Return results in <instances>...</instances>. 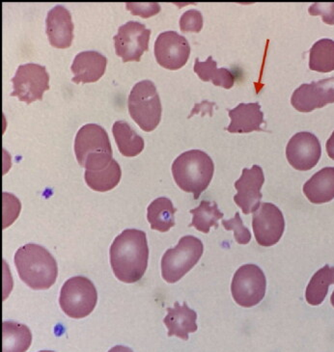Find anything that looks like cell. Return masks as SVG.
Returning a JSON list of instances; mask_svg holds the SVG:
<instances>
[{"mask_svg":"<svg viewBox=\"0 0 334 352\" xmlns=\"http://www.w3.org/2000/svg\"><path fill=\"white\" fill-rule=\"evenodd\" d=\"M109 257L117 279L124 283H136L145 274L148 267L146 234L136 229L125 230L112 244Z\"/></svg>","mask_w":334,"mask_h":352,"instance_id":"cell-1","label":"cell"},{"mask_svg":"<svg viewBox=\"0 0 334 352\" xmlns=\"http://www.w3.org/2000/svg\"><path fill=\"white\" fill-rule=\"evenodd\" d=\"M14 261L21 281L35 291L50 289L56 281V261L43 246L33 243L21 246Z\"/></svg>","mask_w":334,"mask_h":352,"instance_id":"cell-2","label":"cell"},{"mask_svg":"<svg viewBox=\"0 0 334 352\" xmlns=\"http://www.w3.org/2000/svg\"><path fill=\"white\" fill-rule=\"evenodd\" d=\"M215 165L206 153L191 150L182 153L172 164L173 178L182 190L192 193L197 200L213 179Z\"/></svg>","mask_w":334,"mask_h":352,"instance_id":"cell-3","label":"cell"},{"mask_svg":"<svg viewBox=\"0 0 334 352\" xmlns=\"http://www.w3.org/2000/svg\"><path fill=\"white\" fill-rule=\"evenodd\" d=\"M74 154L85 171L107 168L114 160L108 134L96 124H85L79 129L74 140Z\"/></svg>","mask_w":334,"mask_h":352,"instance_id":"cell-4","label":"cell"},{"mask_svg":"<svg viewBox=\"0 0 334 352\" xmlns=\"http://www.w3.org/2000/svg\"><path fill=\"white\" fill-rule=\"evenodd\" d=\"M162 102L151 80L136 83L129 97V112L144 131H153L162 119Z\"/></svg>","mask_w":334,"mask_h":352,"instance_id":"cell-5","label":"cell"},{"mask_svg":"<svg viewBox=\"0 0 334 352\" xmlns=\"http://www.w3.org/2000/svg\"><path fill=\"white\" fill-rule=\"evenodd\" d=\"M204 245L194 236H182L176 248L168 249L162 258V275L167 283L181 280L203 255Z\"/></svg>","mask_w":334,"mask_h":352,"instance_id":"cell-6","label":"cell"},{"mask_svg":"<svg viewBox=\"0 0 334 352\" xmlns=\"http://www.w3.org/2000/svg\"><path fill=\"white\" fill-rule=\"evenodd\" d=\"M97 289L86 277L70 278L60 292V307L68 317L76 320L88 317L97 305Z\"/></svg>","mask_w":334,"mask_h":352,"instance_id":"cell-7","label":"cell"},{"mask_svg":"<svg viewBox=\"0 0 334 352\" xmlns=\"http://www.w3.org/2000/svg\"><path fill=\"white\" fill-rule=\"evenodd\" d=\"M267 279L265 273L256 265H242L233 277L231 292L238 305L251 308L265 298Z\"/></svg>","mask_w":334,"mask_h":352,"instance_id":"cell-8","label":"cell"},{"mask_svg":"<svg viewBox=\"0 0 334 352\" xmlns=\"http://www.w3.org/2000/svg\"><path fill=\"white\" fill-rule=\"evenodd\" d=\"M12 97H18L28 104L43 99L45 91L50 90V76L44 66L28 63L17 69L13 80Z\"/></svg>","mask_w":334,"mask_h":352,"instance_id":"cell-9","label":"cell"},{"mask_svg":"<svg viewBox=\"0 0 334 352\" xmlns=\"http://www.w3.org/2000/svg\"><path fill=\"white\" fill-rule=\"evenodd\" d=\"M151 30L138 21H128L120 26L114 36L115 52L125 63L139 62L144 52H148Z\"/></svg>","mask_w":334,"mask_h":352,"instance_id":"cell-10","label":"cell"},{"mask_svg":"<svg viewBox=\"0 0 334 352\" xmlns=\"http://www.w3.org/2000/svg\"><path fill=\"white\" fill-rule=\"evenodd\" d=\"M252 228L257 243L264 248L275 245L285 230L282 212L271 203H262L253 214Z\"/></svg>","mask_w":334,"mask_h":352,"instance_id":"cell-11","label":"cell"},{"mask_svg":"<svg viewBox=\"0 0 334 352\" xmlns=\"http://www.w3.org/2000/svg\"><path fill=\"white\" fill-rule=\"evenodd\" d=\"M191 47L184 36L175 31L160 33L155 43V56L163 68L176 71L187 64Z\"/></svg>","mask_w":334,"mask_h":352,"instance_id":"cell-12","label":"cell"},{"mask_svg":"<svg viewBox=\"0 0 334 352\" xmlns=\"http://www.w3.org/2000/svg\"><path fill=\"white\" fill-rule=\"evenodd\" d=\"M322 148L313 133L302 131L290 139L286 148V157L291 166L299 171H309L321 159Z\"/></svg>","mask_w":334,"mask_h":352,"instance_id":"cell-13","label":"cell"},{"mask_svg":"<svg viewBox=\"0 0 334 352\" xmlns=\"http://www.w3.org/2000/svg\"><path fill=\"white\" fill-rule=\"evenodd\" d=\"M298 111L309 113L334 102V78L300 85L291 99Z\"/></svg>","mask_w":334,"mask_h":352,"instance_id":"cell-14","label":"cell"},{"mask_svg":"<svg viewBox=\"0 0 334 352\" xmlns=\"http://www.w3.org/2000/svg\"><path fill=\"white\" fill-rule=\"evenodd\" d=\"M264 183L265 176L259 165H253L251 169L242 170L241 178L235 183L238 192L234 196V201L244 214L255 212L260 207L263 197L261 188Z\"/></svg>","mask_w":334,"mask_h":352,"instance_id":"cell-15","label":"cell"},{"mask_svg":"<svg viewBox=\"0 0 334 352\" xmlns=\"http://www.w3.org/2000/svg\"><path fill=\"white\" fill-rule=\"evenodd\" d=\"M47 35L50 44L57 49H68L74 39V23L70 12L57 6L48 13Z\"/></svg>","mask_w":334,"mask_h":352,"instance_id":"cell-16","label":"cell"},{"mask_svg":"<svg viewBox=\"0 0 334 352\" xmlns=\"http://www.w3.org/2000/svg\"><path fill=\"white\" fill-rule=\"evenodd\" d=\"M107 59L97 52H83L74 57L71 69L74 75L73 82L92 83L105 75Z\"/></svg>","mask_w":334,"mask_h":352,"instance_id":"cell-17","label":"cell"},{"mask_svg":"<svg viewBox=\"0 0 334 352\" xmlns=\"http://www.w3.org/2000/svg\"><path fill=\"white\" fill-rule=\"evenodd\" d=\"M197 314L185 302L182 305L175 302L174 307L167 308V316L163 320L168 329V337L176 336L187 341L189 333L197 330Z\"/></svg>","mask_w":334,"mask_h":352,"instance_id":"cell-18","label":"cell"},{"mask_svg":"<svg viewBox=\"0 0 334 352\" xmlns=\"http://www.w3.org/2000/svg\"><path fill=\"white\" fill-rule=\"evenodd\" d=\"M231 124L227 128L231 133H249L262 131L264 114L258 102L240 104L236 109L228 111Z\"/></svg>","mask_w":334,"mask_h":352,"instance_id":"cell-19","label":"cell"},{"mask_svg":"<svg viewBox=\"0 0 334 352\" xmlns=\"http://www.w3.org/2000/svg\"><path fill=\"white\" fill-rule=\"evenodd\" d=\"M304 193L310 202L320 205L334 199V167H326L311 177L304 186Z\"/></svg>","mask_w":334,"mask_h":352,"instance_id":"cell-20","label":"cell"},{"mask_svg":"<svg viewBox=\"0 0 334 352\" xmlns=\"http://www.w3.org/2000/svg\"><path fill=\"white\" fill-rule=\"evenodd\" d=\"M176 212L169 199L160 197L154 200L147 208V219L151 229L162 233L169 231L175 226L174 215Z\"/></svg>","mask_w":334,"mask_h":352,"instance_id":"cell-21","label":"cell"},{"mask_svg":"<svg viewBox=\"0 0 334 352\" xmlns=\"http://www.w3.org/2000/svg\"><path fill=\"white\" fill-rule=\"evenodd\" d=\"M2 329V352H25L30 349L32 334L26 325L4 322Z\"/></svg>","mask_w":334,"mask_h":352,"instance_id":"cell-22","label":"cell"},{"mask_svg":"<svg viewBox=\"0 0 334 352\" xmlns=\"http://www.w3.org/2000/svg\"><path fill=\"white\" fill-rule=\"evenodd\" d=\"M112 133L119 152L124 157H136L144 149V140L132 129L127 122L117 121L114 124Z\"/></svg>","mask_w":334,"mask_h":352,"instance_id":"cell-23","label":"cell"},{"mask_svg":"<svg viewBox=\"0 0 334 352\" xmlns=\"http://www.w3.org/2000/svg\"><path fill=\"white\" fill-rule=\"evenodd\" d=\"M334 284V267L324 265L315 273L307 285L305 299L312 306L321 305L328 296V287Z\"/></svg>","mask_w":334,"mask_h":352,"instance_id":"cell-24","label":"cell"},{"mask_svg":"<svg viewBox=\"0 0 334 352\" xmlns=\"http://www.w3.org/2000/svg\"><path fill=\"white\" fill-rule=\"evenodd\" d=\"M194 72L201 80L206 82L211 81L213 85L220 86L225 89H230L235 83V76L231 72L225 68L218 69L216 62L211 56H209L205 62H200L196 58Z\"/></svg>","mask_w":334,"mask_h":352,"instance_id":"cell-25","label":"cell"},{"mask_svg":"<svg viewBox=\"0 0 334 352\" xmlns=\"http://www.w3.org/2000/svg\"><path fill=\"white\" fill-rule=\"evenodd\" d=\"M122 172L116 160H112L107 168L98 171H85L84 178L86 184L93 190L98 192H107L116 188L121 179Z\"/></svg>","mask_w":334,"mask_h":352,"instance_id":"cell-26","label":"cell"},{"mask_svg":"<svg viewBox=\"0 0 334 352\" xmlns=\"http://www.w3.org/2000/svg\"><path fill=\"white\" fill-rule=\"evenodd\" d=\"M191 214L194 217L189 227H194L197 231L204 234H208L211 227L218 228V220L223 217L218 204L210 201H202L198 207L191 210Z\"/></svg>","mask_w":334,"mask_h":352,"instance_id":"cell-27","label":"cell"},{"mask_svg":"<svg viewBox=\"0 0 334 352\" xmlns=\"http://www.w3.org/2000/svg\"><path fill=\"white\" fill-rule=\"evenodd\" d=\"M309 68L319 73L334 71V41L322 39L315 43L309 52Z\"/></svg>","mask_w":334,"mask_h":352,"instance_id":"cell-28","label":"cell"},{"mask_svg":"<svg viewBox=\"0 0 334 352\" xmlns=\"http://www.w3.org/2000/svg\"><path fill=\"white\" fill-rule=\"evenodd\" d=\"M222 225L227 231L234 232L235 239L238 243L247 244L251 241V231L242 224L239 212H236L232 219L222 220Z\"/></svg>","mask_w":334,"mask_h":352,"instance_id":"cell-29","label":"cell"},{"mask_svg":"<svg viewBox=\"0 0 334 352\" xmlns=\"http://www.w3.org/2000/svg\"><path fill=\"white\" fill-rule=\"evenodd\" d=\"M203 28V16L197 10L187 11L180 19V28L182 32H200Z\"/></svg>","mask_w":334,"mask_h":352,"instance_id":"cell-30","label":"cell"},{"mask_svg":"<svg viewBox=\"0 0 334 352\" xmlns=\"http://www.w3.org/2000/svg\"><path fill=\"white\" fill-rule=\"evenodd\" d=\"M127 10L131 12L134 16H143L144 19L150 18L160 13V4L153 2V3H129L126 4Z\"/></svg>","mask_w":334,"mask_h":352,"instance_id":"cell-31","label":"cell"},{"mask_svg":"<svg viewBox=\"0 0 334 352\" xmlns=\"http://www.w3.org/2000/svg\"><path fill=\"white\" fill-rule=\"evenodd\" d=\"M309 12L311 16H322L326 25H334V3H314Z\"/></svg>","mask_w":334,"mask_h":352,"instance_id":"cell-32","label":"cell"},{"mask_svg":"<svg viewBox=\"0 0 334 352\" xmlns=\"http://www.w3.org/2000/svg\"><path fill=\"white\" fill-rule=\"evenodd\" d=\"M326 152H328V157L334 160V131L326 142Z\"/></svg>","mask_w":334,"mask_h":352,"instance_id":"cell-33","label":"cell"},{"mask_svg":"<svg viewBox=\"0 0 334 352\" xmlns=\"http://www.w3.org/2000/svg\"><path fill=\"white\" fill-rule=\"evenodd\" d=\"M108 352H134L132 351L131 349H129V347L123 346H116L114 347H112V349H110Z\"/></svg>","mask_w":334,"mask_h":352,"instance_id":"cell-34","label":"cell"},{"mask_svg":"<svg viewBox=\"0 0 334 352\" xmlns=\"http://www.w3.org/2000/svg\"><path fill=\"white\" fill-rule=\"evenodd\" d=\"M331 305H333L334 307V291H333V294H331Z\"/></svg>","mask_w":334,"mask_h":352,"instance_id":"cell-35","label":"cell"},{"mask_svg":"<svg viewBox=\"0 0 334 352\" xmlns=\"http://www.w3.org/2000/svg\"><path fill=\"white\" fill-rule=\"evenodd\" d=\"M39 352H55V351H39Z\"/></svg>","mask_w":334,"mask_h":352,"instance_id":"cell-36","label":"cell"}]
</instances>
